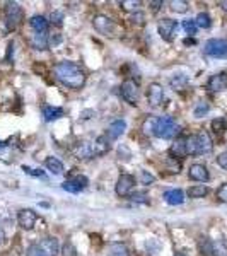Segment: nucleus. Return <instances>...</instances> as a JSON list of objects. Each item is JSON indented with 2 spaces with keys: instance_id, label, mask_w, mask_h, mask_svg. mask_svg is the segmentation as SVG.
<instances>
[{
  "instance_id": "1",
  "label": "nucleus",
  "mask_w": 227,
  "mask_h": 256,
  "mask_svg": "<svg viewBox=\"0 0 227 256\" xmlns=\"http://www.w3.org/2000/svg\"><path fill=\"white\" fill-rule=\"evenodd\" d=\"M55 72V77L65 85V87L72 89V91H79V89L84 87L85 84V74L77 63L74 62H60L55 65L53 68Z\"/></svg>"
},
{
  "instance_id": "2",
  "label": "nucleus",
  "mask_w": 227,
  "mask_h": 256,
  "mask_svg": "<svg viewBox=\"0 0 227 256\" xmlns=\"http://www.w3.org/2000/svg\"><path fill=\"white\" fill-rule=\"evenodd\" d=\"M214 142L207 132H200L197 135L186 137V152L188 156H203V154L212 152Z\"/></svg>"
},
{
  "instance_id": "3",
  "label": "nucleus",
  "mask_w": 227,
  "mask_h": 256,
  "mask_svg": "<svg viewBox=\"0 0 227 256\" xmlns=\"http://www.w3.org/2000/svg\"><path fill=\"white\" fill-rule=\"evenodd\" d=\"M3 16H5V24L9 28V31H14L23 23V7L17 2H7L5 9H3Z\"/></svg>"
},
{
  "instance_id": "4",
  "label": "nucleus",
  "mask_w": 227,
  "mask_h": 256,
  "mask_svg": "<svg viewBox=\"0 0 227 256\" xmlns=\"http://www.w3.org/2000/svg\"><path fill=\"white\" fill-rule=\"evenodd\" d=\"M178 132V125H176L174 118L171 116H161L156 121V130H154V135L157 139H172Z\"/></svg>"
},
{
  "instance_id": "5",
  "label": "nucleus",
  "mask_w": 227,
  "mask_h": 256,
  "mask_svg": "<svg viewBox=\"0 0 227 256\" xmlns=\"http://www.w3.org/2000/svg\"><path fill=\"white\" fill-rule=\"evenodd\" d=\"M205 53L214 58H226L227 57V41L226 39H208L205 43Z\"/></svg>"
},
{
  "instance_id": "6",
  "label": "nucleus",
  "mask_w": 227,
  "mask_h": 256,
  "mask_svg": "<svg viewBox=\"0 0 227 256\" xmlns=\"http://www.w3.org/2000/svg\"><path fill=\"white\" fill-rule=\"evenodd\" d=\"M120 92H121V97H123L128 104H132V106H137V104H139L140 92H139V85L135 84V81L127 79V81L121 84Z\"/></svg>"
},
{
  "instance_id": "7",
  "label": "nucleus",
  "mask_w": 227,
  "mask_h": 256,
  "mask_svg": "<svg viewBox=\"0 0 227 256\" xmlns=\"http://www.w3.org/2000/svg\"><path fill=\"white\" fill-rule=\"evenodd\" d=\"M92 26H94V29L97 32L106 34V36H113L114 31H116L114 21L110 19L108 16H103V14H99V16H96L94 19H92Z\"/></svg>"
},
{
  "instance_id": "8",
  "label": "nucleus",
  "mask_w": 227,
  "mask_h": 256,
  "mask_svg": "<svg viewBox=\"0 0 227 256\" xmlns=\"http://www.w3.org/2000/svg\"><path fill=\"white\" fill-rule=\"evenodd\" d=\"M157 31H159L161 38L164 39V41H172V39H174V34L178 32V23L169 19V17L161 19L159 24H157Z\"/></svg>"
},
{
  "instance_id": "9",
  "label": "nucleus",
  "mask_w": 227,
  "mask_h": 256,
  "mask_svg": "<svg viewBox=\"0 0 227 256\" xmlns=\"http://www.w3.org/2000/svg\"><path fill=\"white\" fill-rule=\"evenodd\" d=\"M135 186V178L132 174H121L116 181V195L118 197H130Z\"/></svg>"
},
{
  "instance_id": "10",
  "label": "nucleus",
  "mask_w": 227,
  "mask_h": 256,
  "mask_svg": "<svg viewBox=\"0 0 227 256\" xmlns=\"http://www.w3.org/2000/svg\"><path fill=\"white\" fill-rule=\"evenodd\" d=\"M147 101H149V104L152 108L161 106L162 101H164V89H162L161 84L152 82V84L149 85V89H147Z\"/></svg>"
},
{
  "instance_id": "11",
  "label": "nucleus",
  "mask_w": 227,
  "mask_h": 256,
  "mask_svg": "<svg viewBox=\"0 0 227 256\" xmlns=\"http://www.w3.org/2000/svg\"><path fill=\"white\" fill-rule=\"evenodd\" d=\"M36 221H38V215H36V212L31 210V208H23V210H19V214H17V224L26 230H31L32 227H34Z\"/></svg>"
},
{
  "instance_id": "12",
  "label": "nucleus",
  "mask_w": 227,
  "mask_h": 256,
  "mask_svg": "<svg viewBox=\"0 0 227 256\" xmlns=\"http://www.w3.org/2000/svg\"><path fill=\"white\" fill-rule=\"evenodd\" d=\"M36 246L39 248V251L45 256H57L60 253V244L55 237H45L39 243H36Z\"/></svg>"
},
{
  "instance_id": "13",
  "label": "nucleus",
  "mask_w": 227,
  "mask_h": 256,
  "mask_svg": "<svg viewBox=\"0 0 227 256\" xmlns=\"http://www.w3.org/2000/svg\"><path fill=\"white\" fill-rule=\"evenodd\" d=\"M207 89L212 92H221L227 89V72H221V74H215L208 79Z\"/></svg>"
},
{
  "instance_id": "14",
  "label": "nucleus",
  "mask_w": 227,
  "mask_h": 256,
  "mask_svg": "<svg viewBox=\"0 0 227 256\" xmlns=\"http://www.w3.org/2000/svg\"><path fill=\"white\" fill-rule=\"evenodd\" d=\"M85 186H87V178H85V176H75L74 179L63 181L62 188L68 193H79L81 190H84Z\"/></svg>"
},
{
  "instance_id": "15",
  "label": "nucleus",
  "mask_w": 227,
  "mask_h": 256,
  "mask_svg": "<svg viewBox=\"0 0 227 256\" xmlns=\"http://www.w3.org/2000/svg\"><path fill=\"white\" fill-rule=\"evenodd\" d=\"M188 176H190V179H193V181H200V183L208 181V178H210V174H208V169L205 168L203 164L190 166Z\"/></svg>"
},
{
  "instance_id": "16",
  "label": "nucleus",
  "mask_w": 227,
  "mask_h": 256,
  "mask_svg": "<svg viewBox=\"0 0 227 256\" xmlns=\"http://www.w3.org/2000/svg\"><path fill=\"white\" fill-rule=\"evenodd\" d=\"M125 130H127V121H125V120H114L113 123L108 127V132H106L108 140L120 139V137L125 133Z\"/></svg>"
},
{
  "instance_id": "17",
  "label": "nucleus",
  "mask_w": 227,
  "mask_h": 256,
  "mask_svg": "<svg viewBox=\"0 0 227 256\" xmlns=\"http://www.w3.org/2000/svg\"><path fill=\"white\" fill-rule=\"evenodd\" d=\"M171 157H176V159H181V157H186L188 152H186V137H178L174 140V143L171 145Z\"/></svg>"
},
{
  "instance_id": "18",
  "label": "nucleus",
  "mask_w": 227,
  "mask_h": 256,
  "mask_svg": "<svg viewBox=\"0 0 227 256\" xmlns=\"http://www.w3.org/2000/svg\"><path fill=\"white\" fill-rule=\"evenodd\" d=\"M29 28L32 32H41V34H48V21L43 16H32L29 19Z\"/></svg>"
},
{
  "instance_id": "19",
  "label": "nucleus",
  "mask_w": 227,
  "mask_h": 256,
  "mask_svg": "<svg viewBox=\"0 0 227 256\" xmlns=\"http://www.w3.org/2000/svg\"><path fill=\"white\" fill-rule=\"evenodd\" d=\"M92 150H94V156H104L110 150V140L106 135H101L92 142Z\"/></svg>"
},
{
  "instance_id": "20",
  "label": "nucleus",
  "mask_w": 227,
  "mask_h": 256,
  "mask_svg": "<svg viewBox=\"0 0 227 256\" xmlns=\"http://www.w3.org/2000/svg\"><path fill=\"white\" fill-rule=\"evenodd\" d=\"M164 200L168 201L169 205H181L185 201V193L183 190L176 188V190H168L164 193Z\"/></svg>"
},
{
  "instance_id": "21",
  "label": "nucleus",
  "mask_w": 227,
  "mask_h": 256,
  "mask_svg": "<svg viewBox=\"0 0 227 256\" xmlns=\"http://www.w3.org/2000/svg\"><path fill=\"white\" fill-rule=\"evenodd\" d=\"M31 46L34 50H46L48 46V34H41V32H32L31 34V39H29Z\"/></svg>"
},
{
  "instance_id": "22",
  "label": "nucleus",
  "mask_w": 227,
  "mask_h": 256,
  "mask_svg": "<svg viewBox=\"0 0 227 256\" xmlns=\"http://www.w3.org/2000/svg\"><path fill=\"white\" fill-rule=\"evenodd\" d=\"M75 156L81 157V159H89V157H94V150H92L91 142H82L75 147Z\"/></svg>"
},
{
  "instance_id": "23",
  "label": "nucleus",
  "mask_w": 227,
  "mask_h": 256,
  "mask_svg": "<svg viewBox=\"0 0 227 256\" xmlns=\"http://www.w3.org/2000/svg\"><path fill=\"white\" fill-rule=\"evenodd\" d=\"M169 84H171V87L174 89V91H183V89L188 85V77L183 74L172 75V77L169 79Z\"/></svg>"
},
{
  "instance_id": "24",
  "label": "nucleus",
  "mask_w": 227,
  "mask_h": 256,
  "mask_svg": "<svg viewBox=\"0 0 227 256\" xmlns=\"http://www.w3.org/2000/svg\"><path fill=\"white\" fill-rule=\"evenodd\" d=\"M43 116H45L46 121H55L58 118L63 116V110L62 108H53V106H46L43 110Z\"/></svg>"
},
{
  "instance_id": "25",
  "label": "nucleus",
  "mask_w": 227,
  "mask_h": 256,
  "mask_svg": "<svg viewBox=\"0 0 227 256\" xmlns=\"http://www.w3.org/2000/svg\"><path fill=\"white\" fill-rule=\"evenodd\" d=\"M45 166L48 171H52L53 174H62L63 172V164L57 157H46Z\"/></svg>"
},
{
  "instance_id": "26",
  "label": "nucleus",
  "mask_w": 227,
  "mask_h": 256,
  "mask_svg": "<svg viewBox=\"0 0 227 256\" xmlns=\"http://www.w3.org/2000/svg\"><path fill=\"white\" fill-rule=\"evenodd\" d=\"M108 256H128V250L123 243H111L108 246Z\"/></svg>"
},
{
  "instance_id": "27",
  "label": "nucleus",
  "mask_w": 227,
  "mask_h": 256,
  "mask_svg": "<svg viewBox=\"0 0 227 256\" xmlns=\"http://www.w3.org/2000/svg\"><path fill=\"white\" fill-rule=\"evenodd\" d=\"M145 251H147V256H157L161 253V243L157 239H147L145 241Z\"/></svg>"
},
{
  "instance_id": "28",
  "label": "nucleus",
  "mask_w": 227,
  "mask_h": 256,
  "mask_svg": "<svg viewBox=\"0 0 227 256\" xmlns=\"http://www.w3.org/2000/svg\"><path fill=\"white\" fill-rule=\"evenodd\" d=\"M212 256H227V244L222 239L212 241Z\"/></svg>"
},
{
  "instance_id": "29",
  "label": "nucleus",
  "mask_w": 227,
  "mask_h": 256,
  "mask_svg": "<svg viewBox=\"0 0 227 256\" xmlns=\"http://www.w3.org/2000/svg\"><path fill=\"white\" fill-rule=\"evenodd\" d=\"M208 195V188L205 185H195L188 190V197L190 198H203Z\"/></svg>"
},
{
  "instance_id": "30",
  "label": "nucleus",
  "mask_w": 227,
  "mask_h": 256,
  "mask_svg": "<svg viewBox=\"0 0 227 256\" xmlns=\"http://www.w3.org/2000/svg\"><path fill=\"white\" fill-rule=\"evenodd\" d=\"M195 23H197L198 28H201V29H208V28L212 26V19L210 16H208L207 12H200L197 17H195Z\"/></svg>"
},
{
  "instance_id": "31",
  "label": "nucleus",
  "mask_w": 227,
  "mask_h": 256,
  "mask_svg": "<svg viewBox=\"0 0 227 256\" xmlns=\"http://www.w3.org/2000/svg\"><path fill=\"white\" fill-rule=\"evenodd\" d=\"M169 5H171L172 12H178V14H185L186 10L190 9V3L185 2V0H172V2H169Z\"/></svg>"
},
{
  "instance_id": "32",
  "label": "nucleus",
  "mask_w": 227,
  "mask_h": 256,
  "mask_svg": "<svg viewBox=\"0 0 227 256\" xmlns=\"http://www.w3.org/2000/svg\"><path fill=\"white\" fill-rule=\"evenodd\" d=\"M142 5V3L139 2V0H121L120 2V7L123 10H127V12H139V7Z\"/></svg>"
},
{
  "instance_id": "33",
  "label": "nucleus",
  "mask_w": 227,
  "mask_h": 256,
  "mask_svg": "<svg viewBox=\"0 0 227 256\" xmlns=\"http://www.w3.org/2000/svg\"><path fill=\"white\" fill-rule=\"evenodd\" d=\"M198 248H200L201 256H212V241L208 237H201Z\"/></svg>"
},
{
  "instance_id": "34",
  "label": "nucleus",
  "mask_w": 227,
  "mask_h": 256,
  "mask_svg": "<svg viewBox=\"0 0 227 256\" xmlns=\"http://www.w3.org/2000/svg\"><path fill=\"white\" fill-rule=\"evenodd\" d=\"M208 111H210V106H208V103L207 101H200V103L197 104V108H195V116L197 118H201L203 114H207Z\"/></svg>"
},
{
  "instance_id": "35",
  "label": "nucleus",
  "mask_w": 227,
  "mask_h": 256,
  "mask_svg": "<svg viewBox=\"0 0 227 256\" xmlns=\"http://www.w3.org/2000/svg\"><path fill=\"white\" fill-rule=\"evenodd\" d=\"M183 29H185L186 34H190V36H195V34H197L198 26H197V23H195V19H186V21H183Z\"/></svg>"
},
{
  "instance_id": "36",
  "label": "nucleus",
  "mask_w": 227,
  "mask_h": 256,
  "mask_svg": "<svg viewBox=\"0 0 227 256\" xmlns=\"http://www.w3.org/2000/svg\"><path fill=\"white\" fill-rule=\"evenodd\" d=\"M156 121H157V118H147L145 123H143V133H145V135H154Z\"/></svg>"
},
{
  "instance_id": "37",
  "label": "nucleus",
  "mask_w": 227,
  "mask_h": 256,
  "mask_svg": "<svg viewBox=\"0 0 227 256\" xmlns=\"http://www.w3.org/2000/svg\"><path fill=\"white\" fill-rule=\"evenodd\" d=\"M130 200L137 201V203H149V197H147L145 192H135L130 195Z\"/></svg>"
},
{
  "instance_id": "38",
  "label": "nucleus",
  "mask_w": 227,
  "mask_h": 256,
  "mask_svg": "<svg viewBox=\"0 0 227 256\" xmlns=\"http://www.w3.org/2000/svg\"><path fill=\"white\" fill-rule=\"evenodd\" d=\"M179 169H181V162L176 159V157H168V171L169 172H176V174H178Z\"/></svg>"
},
{
  "instance_id": "39",
  "label": "nucleus",
  "mask_w": 227,
  "mask_h": 256,
  "mask_svg": "<svg viewBox=\"0 0 227 256\" xmlns=\"http://www.w3.org/2000/svg\"><path fill=\"white\" fill-rule=\"evenodd\" d=\"M62 256H77V250H75V246L70 243V241H67V243L63 244Z\"/></svg>"
},
{
  "instance_id": "40",
  "label": "nucleus",
  "mask_w": 227,
  "mask_h": 256,
  "mask_svg": "<svg viewBox=\"0 0 227 256\" xmlns=\"http://www.w3.org/2000/svg\"><path fill=\"white\" fill-rule=\"evenodd\" d=\"M212 130H214L215 133H224V130H226V121L222 120V118H217V120H214L212 121Z\"/></svg>"
},
{
  "instance_id": "41",
  "label": "nucleus",
  "mask_w": 227,
  "mask_h": 256,
  "mask_svg": "<svg viewBox=\"0 0 227 256\" xmlns=\"http://www.w3.org/2000/svg\"><path fill=\"white\" fill-rule=\"evenodd\" d=\"M23 171L29 176H36V178H46V174L39 169H34V168H29V166H23Z\"/></svg>"
},
{
  "instance_id": "42",
  "label": "nucleus",
  "mask_w": 227,
  "mask_h": 256,
  "mask_svg": "<svg viewBox=\"0 0 227 256\" xmlns=\"http://www.w3.org/2000/svg\"><path fill=\"white\" fill-rule=\"evenodd\" d=\"M50 19H52V23L55 24V26H62L63 24V12H60V10H53Z\"/></svg>"
},
{
  "instance_id": "43",
  "label": "nucleus",
  "mask_w": 227,
  "mask_h": 256,
  "mask_svg": "<svg viewBox=\"0 0 227 256\" xmlns=\"http://www.w3.org/2000/svg\"><path fill=\"white\" fill-rule=\"evenodd\" d=\"M217 200L219 201H224V203H227V183H224V185L221 186V188L217 190Z\"/></svg>"
},
{
  "instance_id": "44",
  "label": "nucleus",
  "mask_w": 227,
  "mask_h": 256,
  "mask_svg": "<svg viewBox=\"0 0 227 256\" xmlns=\"http://www.w3.org/2000/svg\"><path fill=\"white\" fill-rule=\"evenodd\" d=\"M132 23L137 24V26H143V23H145V16L139 10V12H135L132 16Z\"/></svg>"
},
{
  "instance_id": "45",
  "label": "nucleus",
  "mask_w": 227,
  "mask_h": 256,
  "mask_svg": "<svg viewBox=\"0 0 227 256\" xmlns=\"http://www.w3.org/2000/svg\"><path fill=\"white\" fill-rule=\"evenodd\" d=\"M217 164L221 166L222 169H227V152H222L217 156Z\"/></svg>"
},
{
  "instance_id": "46",
  "label": "nucleus",
  "mask_w": 227,
  "mask_h": 256,
  "mask_svg": "<svg viewBox=\"0 0 227 256\" xmlns=\"http://www.w3.org/2000/svg\"><path fill=\"white\" fill-rule=\"evenodd\" d=\"M142 183L143 185H150V183H154V176L147 171H142Z\"/></svg>"
},
{
  "instance_id": "47",
  "label": "nucleus",
  "mask_w": 227,
  "mask_h": 256,
  "mask_svg": "<svg viewBox=\"0 0 227 256\" xmlns=\"http://www.w3.org/2000/svg\"><path fill=\"white\" fill-rule=\"evenodd\" d=\"M28 256H45V255L39 251V248L36 246V244H32L29 250H28Z\"/></svg>"
},
{
  "instance_id": "48",
  "label": "nucleus",
  "mask_w": 227,
  "mask_h": 256,
  "mask_svg": "<svg viewBox=\"0 0 227 256\" xmlns=\"http://www.w3.org/2000/svg\"><path fill=\"white\" fill-rule=\"evenodd\" d=\"M149 5L152 7L154 10H157V9H161V7L164 5V2H162V0H157V2H150Z\"/></svg>"
},
{
  "instance_id": "49",
  "label": "nucleus",
  "mask_w": 227,
  "mask_h": 256,
  "mask_svg": "<svg viewBox=\"0 0 227 256\" xmlns=\"http://www.w3.org/2000/svg\"><path fill=\"white\" fill-rule=\"evenodd\" d=\"M193 39H185V45H193Z\"/></svg>"
},
{
  "instance_id": "50",
  "label": "nucleus",
  "mask_w": 227,
  "mask_h": 256,
  "mask_svg": "<svg viewBox=\"0 0 227 256\" xmlns=\"http://www.w3.org/2000/svg\"><path fill=\"white\" fill-rule=\"evenodd\" d=\"M221 7H222L224 10H227V2H221Z\"/></svg>"
},
{
  "instance_id": "51",
  "label": "nucleus",
  "mask_w": 227,
  "mask_h": 256,
  "mask_svg": "<svg viewBox=\"0 0 227 256\" xmlns=\"http://www.w3.org/2000/svg\"><path fill=\"white\" fill-rule=\"evenodd\" d=\"M2 236H3V234H2V227H0V239H2Z\"/></svg>"
},
{
  "instance_id": "52",
  "label": "nucleus",
  "mask_w": 227,
  "mask_h": 256,
  "mask_svg": "<svg viewBox=\"0 0 227 256\" xmlns=\"http://www.w3.org/2000/svg\"><path fill=\"white\" fill-rule=\"evenodd\" d=\"M176 256H186L185 253H179V255H176Z\"/></svg>"
}]
</instances>
